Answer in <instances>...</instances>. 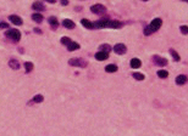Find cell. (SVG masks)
I'll use <instances>...</instances> for the list:
<instances>
[{
  "label": "cell",
  "instance_id": "obj_1",
  "mask_svg": "<svg viewBox=\"0 0 188 136\" xmlns=\"http://www.w3.org/2000/svg\"><path fill=\"white\" fill-rule=\"evenodd\" d=\"M123 24L120 21L115 20H109V18H102L93 23L94 28H121Z\"/></svg>",
  "mask_w": 188,
  "mask_h": 136
},
{
  "label": "cell",
  "instance_id": "obj_2",
  "mask_svg": "<svg viewBox=\"0 0 188 136\" xmlns=\"http://www.w3.org/2000/svg\"><path fill=\"white\" fill-rule=\"evenodd\" d=\"M5 35H6V38L12 40L13 43H18L21 39V32L18 29H7L5 32Z\"/></svg>",
  "mask_w": 188,
  "mask_h": 136
},
{
  "label": "cell",
  "instance_id": "obj_3",
  "mask_svg": "<svg viewBox=\"0 0 188 136\" xmlns=\"http://www.w3.org/2000/svg\"><path fill=\"white\" fill-rule=\"evenodd\" d=\"M68 65L72 66V67H78V68H86L88 66L86 60L83 58H78V57H73V58H70L68 60Z\"/></svg>",
  "mask_w": 188,
  "mask_h": 136
},
{
  "label": "cell",
  "instance_id": "obj_4",
  "mask_svg": "<svg viewBox=\"0 0 188 136\" xmlns=\"http://www.w3.org/2000/svg\"><path fill=\"white\" fill-rule=\"evenodd\" d=\"M161 24H163V21H161V18H159V17H158V18H154L152 21V23L148 26V28H149V30L152 32V34H153L154 32H157V30L160 29Z\"/></svg>",
  "mask_w": 188,
  "mask_h": 136
},
{
  "label": "cell",
  "instance_id": "obj_5",
  "mask_svg": "<svg viewBox=\"0 0 188 136\" xmlns=\"http://www.w3.org/2000/svg\"><path fill=\"white\" fill-rule=\"evenodd\" d=\"M90 11L95 13V15H103V13L106 12V7L102 5V4H95V5L90 7Z\"/></svg>",
  "mask_w": 188,
  "mask_h": 136
},
{
  "label": "cell",
  "instance_id": "obj_6",
  "mask_svg": "<svg viewBox=\"0 0 188 136\" xmlns=\"http://www.w3.org/2000/svg\"><path fill=\"white\" fill-rule=\"evenodd\" d=\"M153 62H154L157 66H159V67H164V66L167 65V60H166V58L160 57V56H158V55H154V56H153Z\"/></svg>",
  "mask_w": 188,
  "mask_h": 136
},
{
  "label": "cell",
  "instance_id": "obj_7",
  "mask_svg": "<svg viewBox=\"0 0 188 136\" xmlns=\"http://www.w3.org/2000/svg\"><path fill=\"white\" fill-rule=\"evenodd\" d=\"M112 50H114V52L115 53H117V55H123V53H126L127 48H126L125 44H116Z\"/></svg>",
  "mask_w": 188,
  "mask_h": 136
},
{
  "label": "cell",
  "instance_id": "obj_8",
  "mask_svg": "<svg viewBox=\"0 0 188 136\" xmlns=\"http://www.w3.org/2000/svg\"><path fill=\"white\" fill-rule=\"evenodd\" d=\"M9 21H11V23H13L15 26H21L22 23H23L22 18L20 16H17V15H10V16H9Z\"/></svg>",
  "mask_w": 188,
  "mask_h": 136
},
{
  "label": "cell",
  "instance_id": "obj_9",
  "mask_svg": "<svg viewBox=\"0 0 188 136\" xmlns=\"http://www.w3.org/2000/svg\"><path fill=\"white\" fill-rule=\"evenodd\" d=\"M32 9H33L34 11H39V13H40V11H45V5L42 1H35V3H33V5H32Z\"/></svg>",
  "mask_w": 188,
  "mask_h": 136
},
{
  "label": "cell",
  "instance_id": "obj_10",
  "mask_svg": "<svg viewBox=\"0 0 188 136\" xmlns=\"http://www.w3.org/2000/svg\"><path fill=\"white\" fill-rule=\"evenodd\" d=\"M62 26L65 27V28H67V29H73L76 27L75 22H73L72 20H68V18H65L62 21Z\"/></svg>",
  "mask_w": 188,
  "mask_h": 136
},
{
  "label": "cell",
  "instance_id": "obj_11",
  "mask_svg": "<svg viewBox=\"0 0 188 136\" xmlns=\"http://www.w3.org/2000/svg\"><path fill=\"white\" fill-rule=\"evenodd\" d=\"M48 22H49V24H50V27H52L53 29H56L58 28L59 21H58V18L55 16H50L49 18H48Z\"/></svg>",
  "mask_w": 188,
  "mask_h": 136
},
{
  "label": "cell",
  "instance_id": "obj_12",
  "mask_svg": "<svg viewBox=\"0 0 188 136\" xmlns=\"http://www.w3.org/2000/svg\"><path fill=\"white\" fill-rule=\"evenodd\" d=\"M108 57H109V53L103 52V51H98L95 53V58H97L98 61H105V60H108Z\"/></svg>",
  "mask_w": 188,
  "mask_h": 136
},
{
  "label": "cell",
  "instance_id": "obj_13",
  "mask_svg": "<svg viewBox=\"0 0 188 136\" xmlns=\"http://www.w3.org/2000/svg\"><path fill=\"white\" fill-rule=\"evenodd\" d=\"M9 66L11 67V69L13 71H17L18 68H20V62H18L16 58H11L10 61H9Z\"/></svg>",
  "mask_w": 188,
  "mask_h": 136
},
{
  "label": "cell",
  "instance_id": "obj_14",
  "mask_svg": "<svg viewBox=\"0 0 188 136\" xmlns=\"http://www.w3.org/2000/svg\"><path fill=\"white\" fill-rule=\"evenodd\" d=\"M32 20H33L34 22H37V23H42L43 20H44V17L42 13H39V12H35L32 15Z\"/></svg>",
  "mask_w": 188,
  "mask_h": 136
},
{
  "label": "cell",
  "instance_id": "obj_15",
  "mask_svg": "<svg viewBox=\"0 0 188 136\" xmlns=\"http://www.w3.org/2000/svg\"><path fill=\"white\" fill-rule=\"evenodd\" d=\"M130 65H131V67H132V68H134V69H137V68H139V67L142 66V62H140L139 58H132L131 62H130Z\"/></svg>",
  "mask_w": 188,
  "mask_h": 136
},
{
  "label": "cell",
  "instance_id": "obj_16",
  "mask_svg": "<svg viewBox=\"0 0 188 136\" xmlns=\"http://www.w3.org/2000/svg\"><path fill=\"white\" fill-rule=\"evenodd\" d=\"M186 83H187V77L185 74H181V75H178L176 78V84L177 85H183Z\"/></svg>",
  "mask_w": 188,
  "mask_h": 136
},
{
  "label": "cell",
  "instance_id": "obj_17",
  "mask_svg": "<svg viewBox=\"0 0 188 136\" xmlns=\"http://www.w3.org/2000/svg\"><path fill=\"white\" fill-rule=\"evenodd\" d=\"M80 48H81L80 44L76 43V42H71L70 44L67 45V50H68V51H75V50H78Z\"/></svg>",
  "mask_w": 188,
  "mask_h": 136
},
{
  "label": "cell",
  "instance_id": "obj_18",
  "mask_svg": "<svg viewBox=\"0 0 188 136\" xmlns=\"http://www.w3.org/2000/svg\"><path fill=\"white\" fill-rule=\"evenodd\" d=\"M81 23H82V26L83 27H86L87 29H93L94 27H93V23H92L90 21H88L87 18H82L81 20Z\"/></svg>",
  "mask_w": 188,
  "mask_h": 136
},
{
  "label": "cell",
  "instance_id": "obj_19",
  "mask_svg": "<svg viewBox=\"0 0 188 136\" xmlns=\"http://www.w3.org/2000/svg\"><path fill=\"white\" fill-rule=\"evenodd\" d=\"M111 46H110L109 44H102L99 46V51H103V52H106V53H109L110 51H111Z\"/></svg>",
  "mask_w": 188,
  "mask_h": 136
},
{
  "label": "cell",
  "instance_id": "obj_20",
  "mask_svg": "<svg viewBox=\"0 0 188 136\" xmlns=\"http://www.w3.org/2000/svg\"><path fill=\"white\" fill-rule=\"evenodd\" d=\"M43 101H44L43 95H35V96L32 98V101L29 102V105H31V103H40V102H43Z\"/></svg>",
  "mask_w": 188,
  "mask_h": 136
},
{
  "label": "cell",
  "instance_id": "obj_21",
  "mask_svg": "<svg viewBox=\"0 0 188 136\" xmlns=\"http://www.w3.org/2000/svg\"><path fill=\"white\" fill-rule=\"evenodd\" d=\"M105 71H106L108 73H115L117 71V66L116 65H108L105 67Z\"/></svg>",
  "mask_w": 188,
  "mask_h": 136
},
{
  "label": "cell",
  "instance_id": "obj_22",
  "mask_svg": "<svg viewBox=\"0 0 188 136\" xmlns=\"http://www.w3.org/2000/svg\"><path fill=\"white\" fill-rule=\"evenodd\" d=\"M132 77L136 79V80H139V81H142V80H144L145 79V77H144V74H142V73H138V72H134L133 74H132Z\"/></svg>",
  "mask_w": 188,
  "mask_h": 136
},
{
  "label": "cell",
  "instance_id": "obj_23",
  "mask_svg": "<svg viewBox=\"0 0 188 136\" xmlns=\"http://www.w3.org/2000/svg\"><path fill=\"white\" fill-rule=\"evenodd\" d=\"M33 68H34V66H33V63H32V62H26L25 63L26 73H29V72H32V71H33Z\"/></svg>",
  "mask_w": 188,
  "mask_h": 136
},
{
  "label": "cell",
  "instance_id": "obj_24",
  "mask_svg": "<svg viewBox=\"0 0 188 136\" xmlns=\"http://www.w3.org/2000/svg\"><path fill=\"white\" fill-rule=\"evenodd\" d=\"M170 53H171V56L173 57V60L175 61H180V55H178V53L176 52V50H173V49H170Z\"/></svg>",
  "mask_w": 188,
  "mask_h": 136
},
{
  "label": "cell",
  "instance_id": "obj_25",
  "mask_svg": "<svg viewBox=\"0 0 188 136\" xmlns=\"http://www.w3.org/2000/svg\"><path fill=\"white\" fill-rule=\"evenodd\" d=\"M158 77L159 78H167L169 73L165 69H160V71H158Z\"/></svg>",
  "mask_w": 188,
  "mask_h": 136
},
{
  "label": "cell",
  "instance_id": "obj_26",
  "mask_svg": "<svg viewBox=\"0 0 188 136\" xmlns=\"http://www.w3.org/2000/svg\"><path fill=\"white\" fill-rule=\"evenodd\" d=\"M60 42H61L62 45H66V46H67V45L70 44V43L72 42V40H71L70 38H68V37H62V38L60 39Z\"/></svg>",
  "mask_w": 188,
  "mask_h": 136
},
{
  "label": "cell",
  "instance_id": "obj_27",
  "mask_svg": "<svg viewBox=\"0 0 188 136\" xmlns=\"http://www.w3.org/2000/svg\"><path fill=\"white\" fill-rule=\"evenodd\" d=\"M181 33H183V34H188V27L187 26H181Z\"/></svg>",
  "mask_w": 188,
  "mask_h": 136
},
{
  "label": "cell",
  "instance_id": "obj_28",
  "mask_svg": "<svg viewBox=\"0 0 188 136\" xmlns=\"http://www.w3.org/2000/svg\"><path fill=\"white\" fill-rule=\"evenodd\" d=\"M0 28H1V29H9V23H5V22H0Z\"/></svg>",
  "mask_w": 188,
  "mask_h": 136
},
{
  "label": "cell",
  "instance_id": "obj_29",
  "mask_svg": "<svg viewBox=\"0 0 188 136\" xmlns=\"http://www.w3.org/2000/svg\"><path fill=\"white\" fill-rule=\"evenodd\" d=\"M60 3H61V5H64V6L68 5V1H67V0H62V1H60Z\"/></svg>",
  "mask_w": 188,
  "mask_h": 136
},
{
  "label": "cell",
  "instance_id": "obj_30",
  "mask_svg": "<svg viewBox=\"0 0 188 136\" xmlns=\"http://www.w3.org/2000/svg\"><path fill=\"white\" fill-rule=\"evenodd\" d=\"M34 32H35L37 34H42V30H40L39 28H34Z\"/></svg>",
  "mask_w": 188,
  "mask_h": 136
},
{
  "label": "cell",
  "instance_id": "obj_31",
  "mask_svg": "<svg viewBox=\"0 0 188 136\" xmlns=\"http://www.w3.org/2000/svg\"><path fill=\"white\" fill-rule=\"evenodd\" d=\"M75 10H76V11H81V10H82V6H76Z\"/></svg>",
  "mask_w": 188,
  "mask_h": 136
},
{
  "label": "cell",
  "instance_id": "obj_32",
  "mask_svg": "<svg viewBox=\"0 0 188 136\" xmlns=\"http://www.w3.org/2000/svg\"><path fill=\"white\" fill-rule=\"evenodd\" d=\"M18 52H20V53H23V49L20 48V49H18Z\"/></svg>",
  "mask_w": 188,
  "mask_h": 136
}]
</instances>
